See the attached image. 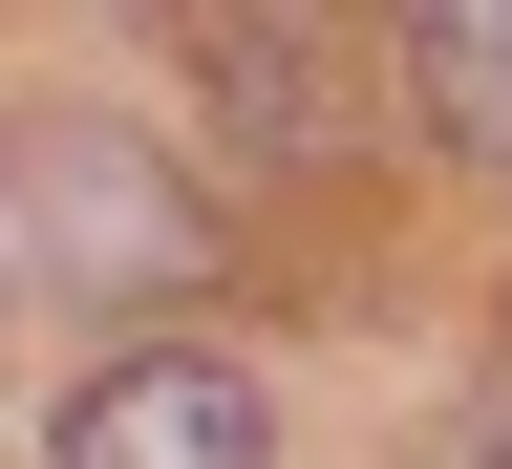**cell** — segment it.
Returning <instances> with one entry per match:
<instances>
[{
  "instance_id": "3957f363",
  "label": "cell",
  "mask_w": 512,
  "mask_h": 469,
  "mask_svg": "<svg viewBox=\"0 0 512 469\" xmlns=\"http://www.w3.org/2000/svg\"><path fill=\"white\" fill-rule=\"evenodd\" d=\"M406 86H427V128H448L470 171H512V0H470V22H427V43H406Z\"/></svg>"
},
{
  "instance_id": "7a4b0ae2",
  "label": "cell",
  "mask_w": 512,
  "mask_h": 469,
  "mask_svg": "<svg viewBox=\"0 0 512 469\" xmlns=\"http://www.w3.org/2000/svg\"><path fill=\"white\" fill-rule=\"evenodd\" d=\"M64 256H150V278H214V214L150 150H64Z\"/></svg>"
},
{
  "instance_id": "6da1fadb",
  "label": "cell",
  "mask_w": 512,
  "mask_h": 469,
  "mask_svg": "<svg viewBox=\"0 0 512 469\" xmlns=\"http://www.w3.org/2000/svg\"><path fill=\"white\" fill-rule=\"evenodd\" d=\"M278 427H256V384L214 342H128L86 406H64V469H256Z\"/></svg>"
},
{
  "instance_id": "277c9868",
  "label": "cell",
  "mask_w": 512,
  "mask_h": 469,
  "mask_svg": "<svg viewBox=\"0 0 512 469\" xmlns=\"http://www.w3.org/2000/svg\"><path fill=\"white\" fill-rule=\"evenodd\" d=\"M470 469H512V384H491V427H470Z\"/></svg>"
}]
</instances>
